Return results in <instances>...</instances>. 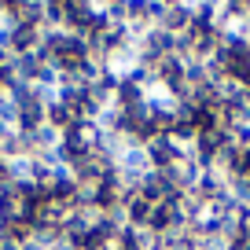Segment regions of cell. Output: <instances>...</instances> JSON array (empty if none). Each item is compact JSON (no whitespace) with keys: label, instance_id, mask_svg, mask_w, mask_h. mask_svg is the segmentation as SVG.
<instances>
[{"label":"cell","instance_id":"3957f363","mask_svg":"<svg viewBox=\"0 0 250 250\" xmlns=\"http://www.w3.org/2000/svg\"><path fill=\"white\" fill-rule=\"evenodd\" d=\"M151 213H155V203H147L144 195H133L125 203V221H129V228H147Z\"/></svg>","mask_w":250,"mask_h":250},{"label":"cell","instance_id":"7a4b0ae2","mask_svg":"<svg viewBox=\"0 0 250 250\" xmlns=\"http://www.w3.org/2000/svg\"><path fill=\"white\" fill-rule=\"evenodd\" d=\"M37 125H44V103L37 100V96H26V100H19V129H37Z\"/></svg>","mask_w":250,"mask_h":250},{"label":"cell","instance_id":"6da1fadb","mask_svg":"<svg viewBox=\"0 0 250 250\" xmlns=\"http://www.w3.org/2000/svg\"><path fill=\"white\" fill-rule=\"evenodd\" d=\"M144 151H147L151 169H169L180 158V144H173V136H151V140H144Z\"/></svg>","mask_w":250,"mask_h":250}]
</instances>
